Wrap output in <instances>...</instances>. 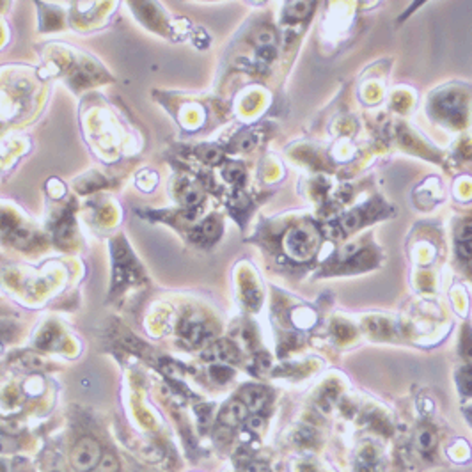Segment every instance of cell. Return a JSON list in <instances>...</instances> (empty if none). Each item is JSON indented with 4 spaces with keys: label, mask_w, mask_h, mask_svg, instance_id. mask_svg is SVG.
<instances>
[{
    "label": "cell",
    "mask_w": 472,
    "mask_h": 472,
    "mask_svg": "<svg viewBox=\"0 0 472 472\" xmlns=\"http://www.w3.org/2000/svg\"><path fill=\"white\" fill-rule=\"evenodd\" d=\"M199 199H201V194L197 192L196 188H185V192H183V201H185V204L186 206H196L197 203H199Z\"/></svg>",
    "instance_id": "13"
},
{
    "label": "cell",
    "mask_w": 472,
    "mask_h": 472,
    "mask_svg": "<svg viewBox=\"0 0 472 472\" xmlns=\"http://www.w3.org/2000/svg\"><path fill=\"white\" fill-rule=\"evenodd\" d=\"M417 446H419L421 451H430V449H433L435 446V435H433L432 432H421L419 435H417Z\"/></svg>",
    "instance_id": "7"
},
{
    "label": "cell",
    "mask_w": 472,
    "mask_h": 472,
    "mask_svg": "<svg viewBox=\"0 0 472 472\" xmlns=\"http://www.w3.org/2000/svg\"><path fill=\"white\" fill-rule=\"evenodd\" d=\"M219 233H220V227H219V224H217L213 219L206 220V222L203 224V227H201V231H199V234L203 236V238H208V240L219 236Z\"/></svg>",
    "instance_id": "8"
},
{
    "label": "cell",
    "mask_w": 472,
    "mask_h": 472,
    "mask_svg": "<svg viewBox=\"0 0 472 472\" xmlns=\"http://www.w3.org/2000/svg\"><path fill=\"white\" fill-rule=\"evenodd\" d=\"M224 178H226L227 181H231V183H238V181L243 180V170L240 169L238 165H231L224 170Z\"/></svg>",
    "instance_id": "11"
},
{
    "label": "cell",
    "mask_w": 472,
    "mask_h": 472,
    "mask_svg": "<svg viewBox=\"0 0 472 472\" xmlns=\"http://www.w3.org/2000/svg\"><path fill=\"white\" fill-rule=\"evenodd\" d=\"M273 57H275V48L273 47H261L258 50V59L263 64H268L270 60H273Z\"/></svg>",
    "instance_id": "15"
},
{
    "label": "cell",
    "mask_w": 472,
    "mask_h": 472,
    "mask_svg": "<svg viewBox=\"0 0 472 472\" xmlns=\"http://www.w3.org/2000/svg\"><path fill=\"white\" fill-rule=\"evenodd\" d=\"M183 334H185V337H186V339H188V341H192V342H199V341L204 337V334H206V330H204L203 323L192 321V323H186V325H185Z\"/></svg>",
    "instance_id": "5"
},
{
    "label": "cell",
    "mask_w": 472,
    "mask_h": 472,
    "mask_svg": "<svg viewBox=\"0 0 472 472\" xmlns=\"http://www.w3.org/2000/svg\"><path fill=\"white\" fill-rule=\"evenodd\" d=\"M250 426H252V428H260V426H261V421L258 419V417H254V419H250Z\"/></svg>",
    "instance_id": "22"
},
{
    "label": "cell",
    "mask_w": 472,
    "mask_h": 472,
    "mask_svg": "<svg viewBox=\"0 0 472 472\" xmlns=\"http://www.w3.org/2000/svg\"><path fill=\"white\" fill-rule=\"evenodd\" d=\"M309 11H311V2H296V4H291V6H289L288 13L291 14V16H295L300 20V18L306 16Z\"/></svg>",
    "instance_id": "9"
},
{
    "label": "cell",
    "mask_w": 472,
    "mask_h": 472,
    "mask_svg": "<svg viewBox=\"0 0 472 472\" xmlns=\"http://www.w3.org/2000/svg\"><path fill=\"white\" fill-rule=\"evenodd\" d=\"M100 458H101V449L98 446L96 440L89 439V437L80 440L73 449V455H71L73 465L82 472L94 469L100 463Z\"/></svg>",
    "instance_id": "1"
},
{
    "label": "cell",
    "mask_w": 472,
    "mask_h": 472,
    "mask_svg": "<svg viewBox=\"0 0 472 472\" xmlns=\"http://www.w3.org/2000/svg\"><path fill=\"white\" fill-rule=\"evenodd\" d=\"M243 417H245V405H242V403H231L222 412V422L231 426L238 424Z\"/></svg>",
    "instance_id": "3"
},
{
    "label": "cell",
    "mask_w": 472,
    "mask_h": 472,
    "mask_svg": "<svg viewBox=\"0 0 472 472\" xmlns=\"http://www.w3.org/2000/svg\"><path fill=\"white\" fill-rule=\"evenodd\" d=\"M353 252H357V245H348L345 250H342V256L348 258V256H352Z\"/></svg>",
    "instance_id": "21"
},
{
    "label": "cell",
    "mask_w": 472,
    "mask_h": 472,
    "mask_svg": "<svg viewBox=\"0 0 472 472\" xmlns=\"http://www.w3.org/2000/svg\"><path fill=\"white\" fill-rule=\"evenodd\" d=\"M256 43L260 45V47H273V43H275V36H273L270 30H261V32L256 36Z\"/></svg>",
    "instance_id": "12"
},
{
    "label": "cell",
    "mask_w": 472,
    "mask_h": 472,
    "mask_svg": "<svg viewBox=\"0 0 472 472\" xmlns=\"http://www.w3.org/2000/svg\"><path fill=\"white\" fill-rule=\"evenodd\" d=\"M458 250H460V254H462V256L472 258V247L469 245V243H462V245L458 247Z\"/></svg>",
    "instance_id": "20"
},
{
    "label": "cell",
    "mask_w": 472,
    "mask_h": 472,
    "mask_svg": "<svg viewBox=\"0 0 472 472\" xmlns=\"http://www.w3.org/2000/svg\"><path fill=\"white\" fill-rule=\"evenodd\" d=\"M458 236H460V240H462V242H470V240H472V222L463 224V226L460 227Z\"/></svg>",
    "instance_id": "16"
},
{
    "label": "cell",
    "mask_w": 472,
    "mask_h": 472,
    "mask_svg": "<svg viewBox=\"0 0 472 472\" xmlns=\"http://www.w3.org/2000/svg\"><path fill=\"white\" fill-rule=\"evenodd\" d=\"M254 144H256V140H254L250 135H247L245 139H242V142H240V147H242V149H250V147H254Z\"/></svg>",
    "instance_id": "19"
},
{
    "label": "cell",
    "mask_w": 472,
    "mask_h": 472,
    "mask_svg": "<svg viewBox=\"0 0 472 472\" xmlns=\"http://www.w3.org/2000/svg\"><path fill=\"white\" fill-rule=\"evenodd\" d=\"M342 224H345L346 229H353V227H355L357 224H359V219H357L355 215H348V217L345 219V222H342Z\"/></svg>",
    "instance_id": "18"
},
{
    "label": "cell",
    "mask_w": 472,
    "mask_h": 472,
    "mask_svg": "<svg viewBox=\"0 0 472 472\" xmlns=\"http://www.w3.org/2000/svg\"><path fill=\"white\" fill-rule=\"evenodd\" d=\"M211 375H213V378L215 380H219V382H226V380H229L231 378V369H227L226 366H215V368H211Z\"/></svg>",
    "instance_id": "14"
},
{
    "label": "cell",
    "mask_w": 472,
    "mask_h": 472,
    "mask_svg": "<svg viewBox=\"0 0 472 472\" xmlns=\"http://www.w3.org/2000/svg\"><path fill=\"white\" fill-rule=\"evenodd\" d=\"M286 249L293 258H307L311 252V236L306 231H291L286 238Z\"/></svg>",
    "instance_id": "2"
},
{
    "label": "cell",
    "mask_w": 472,
    "mask_h": 472,
    "mask_svg": "<svg viewBox=\"0 0 472 472\" xmlns=\"http://www.w3.org/2000/svg\"><path fill=\"white\" fill-rule=\"evenodd\" d=\"M220 151L219 149H215V147H211V149H208L206 153H204V158L208 160V162H217V160H220Z\"/></svg>",
    "instance_id": "17"
},
{
    "label": "cell",
    "mask_w": 472,
    "mask_h": 472,
    "mask_svg": "<svg viewBox=\"0 0 472 472\" xmlns=\"http://www.w3.org/2000/svg\"><path fill=\"white\" fill-rule=\"evenodd\" d=\"M94 472H116L117 470V462L114 456H105L103 460H100V463H98L96 467H94Z\"/></svg>",
    "instance_id": "10"
},
{
    "label": "cell",
    "mask_w": 472,
    "mask_h": 472,
    "mask_svg": "<svg viewBox=\"0 0 472 472\" xmlns=\"http://www.w3.org/2000/svg\"><path fill=\"white\" fill-rule=\"evenodd\" d=\"M439 106H440V109H442L446 114H455V112H458V109L462 106V101H460V96H456V94L449 93V94H446V96L440 98Z\"/></svg>",
    "instance_id": "6"
},
{
    "label": "cell",
    "mask_w": 472,
    "mask_h": 472,
    "mask_svg": "<svg viewBox=\"0 0 472 472\" xmlns=\"http://www.w3.org/2000/svg\"><path fill=\"white\" fill-rule=\"evenodd\" d=\"M265 399H266V394L263 393L261 389H256V387H250V389H247L245 393H243V401H245V405L249 406L250 410L261 409Z\"/></svg>",
    "instance_id": "4"
}]
</instances>
